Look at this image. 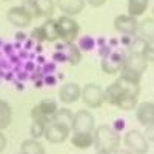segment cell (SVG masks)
<instances>
[{
    "mask_svg": "<svg viewBox=\"0 0 154 154\" xmlns=\"http://www.w3.org/2000/svg\"><path fill=\"white\" fill-rule=\"evenodd\" d=\"M94 136V146L97 149H105L109 152H114L120 146L122 137L120 133H117L112 128V125H99L93 131Z\"/></svg>",
    "mask_w": 154,
    "mask_h": 154,
    "instance_id": "obj_1",
    "label": "cell"
},
{
    "mask_svg": "<svg viewBox=\"0 0 154 154\" xmlns=\"http://www.w3.org/2000/svg\"><path fill=\"white\" fill-rule=\"evenodd\" d=\"M57 20V29H59V38L65 43H74L80 34V25L71 16H60Z\"/></svg>",
    "mask_w": 154,
    "mask_h": 154,
    "instance_id": "obj_2",
    "label": "cell"
},
{
    "mask_svg": "<svg viewBox=\"0 0 154 154\" xmlns=\"http://www.w3.org/2000/svg\"><path fill=\"white\" fill-rule=\"evenodd\" d=\"M82 102L91 109L100 108L105 103V94H103V88L97 83H86L82 88Z\"/></svg>",
    "mask_w": 154,
    "mask_h": 154,
    "instance_id": "obj_3",
    "label": "cell"
},
{
    "mask_svg": "<svg viewBox=\"0 0 154 154\" xmlns=\"http://www.w3.org/2000/svg\"><path fill=\"white\" fill-rule=\"evenodd\" d=\"M125 148H128L133 154H148L149 151V142L143 133L137 130H130L123 136Z\"/></svg>",
    "mask_w": 154,
    "mask_h": 154,
    "instance_id": "obj_4",
    "label": "cell"
},
{
    "mask_svg": "<svg viewBox=\"0 0 154 154\" xmlns=\"http://www.w3.org/2000/svg\"><path fill=\"white\" fill-rule=\"evenodd\" d=\"M94 128H96V120H94V116L89 111L79 109L74 114L72 126H71L72 133H93Z\"/></svg>",
    "mask_w": 154,
    "mask_h": 154,
    "instance_id": "obj_5",
    "label": "cell"
},
{
    "mask_svg": "<svg viewBox=\"0 0 154 154\" xmlns=\"http://www.w3.org/2000/svg\"><path fill=\"white\" fill-rule=\"evenodd\" d=\"M59 105H57V102L53 100V99H43L40 100L38 103H35L31 109V117L32 120L34 119H40V120H46L49 122L51 117L54 116V112L57 111Z\"/></svg>",
    "mask_w": 154,
    "mask_h": 154,
    "instance_id": "obj_6",
    "label": "cell"
},
{
    "mask_svg": "<svg viewBox=\"0 0 154 154\" xmlns=\"http://www.w3.org/2000/svg\"><path fill=\"white\" fill-rule=\"evenodd\" d=\"M125 56L123 53H119V51H112L108 56L102 57L100 62V68L105 74L114 75V74H119L122 66H123V62H125Z\"/></svg>",
    "mask_w": 154,
    "mask_h": 154,
    "instance_id": "obj_7",
    "label": "cell"
},
{
    "mask_svg": "<svg viewBox=\"0 0 154 154\" xmlns=\"http://www.w3.org/2000/svg\"><path fill=\"white\" fill-rule=\"evenodd\" d=\"M69 134H71V130L66 126H62L59 123H54V122H48L46 125V130H45V139L48 140L49 143H54V145H59V143H63L65 140L69 139Z\"/></svg>",
    "mask_w": 154,
    "mask_h": 154,
    "instance_id": "obj_8",
    "label": "cell"
},
{
    "mask_svg": "<svg viewBox=\"0 0 154 154\" xmlns=\"http://www.w3.org/2000/svg\"><path fill=\"white\" fill-rule=\"evenodd\" d=\"M6 19H8V22L12 25V26H16V28H19V29L28 28L29 25H31V22H32V17H31L20 5L9 8L8 12H6Z\"/></svg>",
    "mask_w": 154,
    "mask_h": 154,
    "instance_id": "obj_9",
    "label": "cell"
},
{
    "mask_svg": "<svg viewBox=\"0 0 154 154\" xmlns=\"http://www.w3.org/2000/svg\"><path fill=\"white\" fill-rule=\"evenodd\" d=\"M139 28V22L130 14H120L114 19V29L122 35H134Z\"/></svg>",
    "mask_w": 154,
    "mask_h": 154,
    "instance_id": "obj_10",
    "label": "cell"
},
{
    "mask_svg": "<svg viewBox=\"0 0 154 154\" xmlns=\"http://www.w3.org/2000/svg\"><path fill=\"white\" fill-rule=\"evenodd\" d=\"M80 96H82V88L75 82H66L59 89V99H60L62 103H65V105L75 103V102L80 99Z\"/></svg>",
    "mask_w": 154,
    "mask_h": 154,
    "instance_id": "obj_11",
    "label": "cell"
},
{
    "mask_svg": "<svg viewBox=\"0 0 154 154\" xmlns=\"http://www.w3.org/2000/svg\"><path fill=\"white\" fill-rule=\"evenodd\" d=\"M85 0H56V6L60 9L63 16L75 17L85 9Z\"/></svg>",
    "mask_w": 154,
    "mask_h": 154,
    "instance_id": "obj_12",
    "label": "cell"
},
{
    "mask_svg": "<svg viewBox=\"0 0 154 154\" xmlns=\"http://www.w3.org/2000/svg\"><path fill=\"white\" fill-rule=\"evenodd\" d=\"M139 93H140V88H131V89H126V91L120 96V99L117 100V106L122 111H131L136 109L137 106V102H139Z\"/></svg>",
    "mask_w": 154,
    "mask_h": 154,
    "instance_id": "obj_13",
    "label": "cell"
},
{
    "mask_svg": "<svg viewBox=\"0 0 154 154\" xmlns=\"http://www.w3.org/2000/svg\"><path fill=\"white\" fill-rule=\"evenodd\" d=\"M123 66L131 69L137 74H143L148 68V62L145 60V57L142 54H136V53H128L125 56V62H123Z\"/></svg>",
    "mask_w": 154,
    "mask_h": 154,
    "instance_id": "obj_14",
    "label": "cell"
},
{
    "mask_svg": "<svg viewBox=\"0 0 154 154\" xmlns=\"http://www.w3.org/2000/svg\"><path fill=\"white\" fill-rule=\"evenodd\" d=\"M136 119L140 125H149L154 122V102H142L136 106Z\"/></svg>",
    "mask_w": 154,
    "mask_h": 154,
    "instance_id": "obj_15",
    "label": "cell"
},
{
    "mask_svg": "<svg viewBox=\"0 0 154 154\" xmlns=\"http://www.w3.org/2000/svg\"><path fill=\"white\" fill-rule=\"evenodd\" d=\"M59 51L63 53L66 62L71 66H77L82 62V49L79 48V45H75V42L74 43H65L63 42V45L59 46Z\"/></svg>",
    "mask_w": 154,
    "mask_h": 154,
    "instance_id": "obj_16",
    "label": "cell"
},
{
    "mask_svg": "<svg viewBox=\"0 0 154 154\" xmlns=\"http://www.w3.org/2000/svg\"><path fill=\"white\" fill-rule=\"evenodd\" d=\"M69 139H71L72 146L77 149H89L91 146H94L93 133H72V136H69Z\"/></svg>",
    "mask_w": 154,
    "mask_h": 154,
    "instance_id": "obj_17",
    "label": "cell"
},
{
    "mask_svg": "<svg viewBox=\"0 0 154 154\" xmlns=\"http://www.w3.org/2000/svg\"><path fill=\"white\" fill-rule=\"evenodd\" d=\"M40 28H42V32H43L45 42L53 43V42L60 40L59 38V29H57V20L56 19H53V17L46 19L43 22V25H40Z\"/></svg>",
    "mask_w": 154,
    "mask_h": 154,
    "instance_id": "obj_18",
    "label": "cell"
},
{
    "mask_svg": "<svg viewBox=\"0 0 154 154\" xmlns=\"http://www.w3.org/2000/svg\"><path fill=\"white\" fill-rule=\"evenodd\" d=\"M72 119H74V112L69 109V108H57V111L54 112V116L51 117V122L54 123H59L62 126H66L71 130L72 126Z\"/></svg>",
    "mask_w": 154,
    "mask_h": 154,
    "instance_id": "obj_19",
    "label": "cell"
},
{
    "mask_svg": "<svg viewBox=\"0 0 154 154\" xmlns=\"http://www.w3.org/2000/svg\"><path fill=\"white\" fill-rule=\"evenodd\" d=\"M20 152H23V154H46V149L42 145V142H38L37 139L31 137V139H26L22 142Z\"/></svg>",
    "mask_w": 154,
    "mask_h": 154,
    "instance_id": "obj_20",
    "label": "cell"
},
{
    "mask_svg": "<svg viewBox=\"0 0 154 154\" xmlns=\"http://www.w3.org/2000/svg\"><path fill=\"white\" fill-rule=\"evenodd\" d=\"M12 123V108L6 100L0 99V131L9 128Z\"/></svg>",
    "mask_w": 154,
    "mask_h": 154,
    "instance_id": "obj_21",
    "label": "cell"
},
{
    "mask_svg": "<svg viewBox=\"0 0 154 154\" xmlns=\"http://www.w3.org/2000/svg\"><path fill=\"white\" fill-rule=\"evenodd\" d=\"M149 6V0H128V14L133 17L143 16Z\"/></svg>",
    "mask_w": 154,
    "mask_h": 154,
    "instance_id": "obj_22",
    "label": "cell"
},
{
    "mask_svg": "<svg viewBox=\"0 0 154 154\" xmlns=\"http://www.w3.org/2000/svg\"><path fill=\"white\" fill-rule=\"evenodd\" d=\"M137 32L140 37H143L148 42H154V17L145 19L139 23Z\"/></svg>",
    "mask_w": 154,
    "mask_h": 154,
    "instance_id": "obj_23",
    "label": "cell"
},
{
    "mask_svg": "<svg viewBox=\"0 0 154 154\" xmlns=\"http://www.w3.org/2000/svg\"><path fill=\"white\" fill-rule=\"evenodd\" d=\"M46 125L48 122L46 120H40V119H34L32 123H31V128H29V134L32 139H40L45 136V130H46Z\"/></svg>",
    "mask_w": 154,
    "mask_h": 154,
    "instance_id": "obj_24",
    "label": "cell"
},
{
    "mask_svg": "<svg viewBox=\"0 0 154 154\" xmlns=\"http://www.w3.org/2000/svg\"><path fill=\"white\" fill-rule=\"evenodd\" d=\"M20 6H22V8H23V9L32 17V20L42 17V12H40V8H38L37 0H22Z\"/></svg>",
    "mask_w": 154,
    "mask_h": 154,
    "instance_id": "obj_25",
    "label": "cell"
},
{
    "mask_svg": "<svg viewBox=\"0 0 154 154\" xmlns=\"http://www.w3.org/2000/svg\"><path fill=\"white\" fill-rule=\"evenodd\" d=\"M119 74H120V75H119L120 79H123L125 82L131 83V85H140V80H142V74H137V72L128 69V68H125V66H122V69H120Z\"/></svg>",
    "mask_w": 154,
    "mask_h": 154,
    "instance_id": "obj_26",
    "label": "cell"
},
{
    "mask_svg": "<svg viewBox=\"0 0 154 154\" xmlns=\"http://www.w3.org/2000/svg\"><path fill=\"white\" fill-rule=\"evenodd\" d=\"M148 46V40H145L143 37H133L131 38V43L128 45V49L130 53H136V54H143L145 48Z\"/></svg>",
    "mask_w": 154,
    "mask_h": 154,
    "instance_id": "obj_27",
    "label": "cell"
},
{
    "mask_svg": "<svg viewBox=\"0 0 154 154\" xmlns=\"http://www.w3.org/2000/svg\"><path fill=\"white\" fill-rule=\"evenodd\" d=\"M38 3V8H40V12H42V17H46L49 19L54 12V8H56V2L54 0H37Z\"/></svg>",
    "mask_w": 154,
    "mask_h": 154,
    "instance_id": "obj_28",
    "label": "cell"
},
{
    "mask_svg": "<svg viewBox=\"0 0 154 154\" xmlns=\"http://www.w3.org/2000/svg\"><path fill=\"white\" fill-rule=\"evenodd\" d=\"M96 46V42H94V38L91 35H83L80 38V42H79V48L82 51H93Z\"/></svg>",
    "mask_w": 154,
    "mask_h": 154,
    "instance_id": "obj_29",
    "label": "cell"
},
{
    "mask_svg": "<svg viewBox=\"0 0 154 154\" xmlns=\"http://www.w3.org/2000/svg\"><path fill=\"white\" fill-rule=\"evenodd\" d=\"M142 56L145 57L148 63H154V42H148V46L145 48Z\"/></svg>",
    "mask_w": 154,
    "mask_h": 154,
    "instance_id": "obj_30",
    "label": "cell"
},
{
    "mask_svg": "<svg viewBox=\"0 0 154 154\" xmlns=\"http://www.w3.org/2000/svg\"><path fill=\"white\" fill-rule=\"evenodd\" d=\"M31 37H32V40H35V42H45V38H43V32H42V28H40V26H37V28H34V29H32Z\"/></svg>",
    "mask_w": 154,
    "mask_h": 154,
    "instance_id": "obj_31",
    "label": "cell"
},
{
    "mask_svg": "<svg viewBox=\"0 0 154 154\" xmlns=\"http://www.w3.org/2000/svg\"><path fill=\"white\" fill-rule=\"evenodd\" d=\"M145 137L148 139V142H154V122L145 126Z\"/></svg>",
    "mask_w": 154,
    "mask_h": 154,
    "instance_id": "obj_32",
    "label": "cell"
},
{
    "mask_svg": "<svg viewBox=\"0 0 154 154\" xmlns=\"http://www.w3.org/2000/svg\"><path fill=\"white\" fill-rule=\"evenodd\" d=\"M85 2L93 8H100V6H103L106 3V0H85Z\"/></svg>",
    "mask_w": 154,
    "mask_h": 154,
    "instance_id": "obj_33",
    "label": "cell"
},
{
    "mask_svg": "<svg viewBox=\"0 0 154 154\" xmlns=\"http://www.w3.org/2000/svg\"><path fill=\"white\" fill-rule=\"evenodd\" d=\"M112 128H114V130L117 131V133H120V131L123 130V128H125V120H122V119H117V120L114 122Z\"/></svg>",
    "mask_w": 154,
    "mask_h": 154,
    "instance_id": "obj_34",
    "label": "cell"
},
{
    "mask_svg": "<svg viewBox=\"0 0 154 154\" xmlns=\"http://www.w3.org/2000/svg\"><path fill=\"white\" fill-rule=\"evenodd\" d=\"M6 143H8L6 136L3 134V131H0V152H3V151H5V148H6Z\"/></svg>",
    "mask_w": 154,
    "mask_h": 154,
    "instance_id": "obj_35",
    "label": "cell"
},
{
    "mask_svg": "<svg viewBox=\"0 0 154 154\" xmlns=\"http://www.w3.org/2000/svg\"><path fill=\"white\" fill-rule=\"evenodd\" d=\"M112 154H133V152H131L130 149H128V148H120V146H119V148L116 149Z\"/></svg>",
    "mask_w": 154,
    "mask_h": 154,
    "instance_id": "obj_36",
    "label": "cell"
},
{
    "mask_svg": "<svg viewBox=\"0 0 154 154\" xmlns=\"http://www.w3.org/2000/svg\"><path fill=\"white\" fill-rule=\"evenodd\" d=\"M96 154H112V152H109V151H105V149H97V152Z\"/></svg>",
    "mask_w": 154,
    "mask_h": 154,
    "instance_id": "obj_37",
    "label": "cell"
},
{
    "mask_svg": "<svg viewBox=\"0 0 154 154\" xmlns=\"http://www.w3.org/2000/svg\"><path fill=\"white\" fill-rule=\"evenodd\" d=\"M25 37H26V35H23L22 32H19V34H17V38H19V40H23Z\"/></svg>",
    "mask_w": 154,
    "mask_h": 154,
    "instance_id": "obj_38",
    "label": "cell"
},
{
    "mask_svg": "<svg viewBox=\"0 0 154 154\" xmlns=\"http://www.w3.org/2000/svg\"><path fill=\"white\" fill-rule=\"evenodd\" d=\"M2 2H9V0H2Z\"/></svg>",
    "mask_w": 154,
    "mask_h": 154,
    "instance_id": "obj_39",
    "label": "cell"
},
{
    "mask_svg": "<svg viewBox=\"0 0 154 154\" xmlns=\"http://www.w3.org/2000/svg\"><path fill=\"white\" fill-rule=\"evenodd\" d=\"M19 154H23V152H19Z\"/></svg>",
    "mask_w": 154,
    "mask_h": 154,
    "instance_id": "obj_40",
    "label": "cell"
},
{
    "mask_svg": "<svg viewBox=\"0 0 154 154\" xmlns=\"http://www.w3.org/2000/svg\"><path fill=\"white\" fill-rule=\"evenodd\" d=\"M152 12H154V9H152Z\"/></svg>",
    "mask_w": 154,
    "mask_h": 154,
    "instance_id": "obj_41",
    "label": "cell"
}]
</instances>
